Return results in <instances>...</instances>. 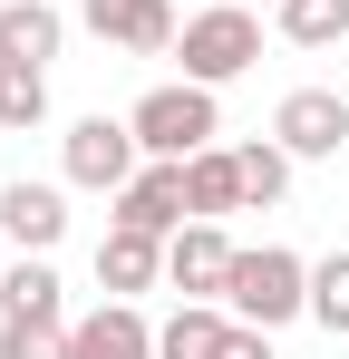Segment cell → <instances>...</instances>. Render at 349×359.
I'll return each instance as SVG.
<instances>
[{
	"label": "cell",
	"mask_w": 349,
	"mask_h": 359,
	"mask_svg": "<svg viewBox=\"0 0 349 359\" xmlns=\"http://www.w3.org/2000/svg\"><path fill=\"white\" fill-rule=\"evenodd\" d=\"M126 126H136V146H146V156L184 165V156H204V146L224 136V107H214V88H204V78H174V88H146Z\"/></svg>",
	"instance_id": "1"
},
{
	"label": "cell",
	"mask_w": 349,
	"mask_h": 359,
	"mask_svg": "<svg viewBox=\"0 0 349 359\" xmlns=\"http://www.w3.org/2000/svg\"><path fill=\"white\" fill-rule=\"evenodd\" d=\"M224 311H233V320H252V330H282V320H301V311H310V262H301V252H282V243L233 252Z\"/></svg>",
	"instance_id": "2"
},
{
	"label": "cell",
	"mask_w": 349,
	"mask_h": 359,
	"mask_svg": "<svg viewBox=\"0 0 349 359\" xmlns=\"http://www.w3.org/2000/svg\"><path fill=\"white\" fill-rule=\"evenodd\" d=\"M174 49H184V78L233 88L242 68L262 59V20H252V0H214V10H194V20L174 29Z\"/></svg>",
	"instance_id": "3"
},
{
	"label": "cell",
	"mask_w": 349,
	"mask_h": 359,
	"mask_svg": "<svg viewBox=\"0 0 349 359\" xmlns=\"http://www.w3.org/2000/svg\"><path fill=\"white\" fill-rule=\"evenodd\" d=\"M136 165H146V146H136V126H126V117H78L68 136H58V175L88 184V194H116Z\"/></svg>",
	"instance_id": "4"
},
{
	"label": "cell",
	"mask_w": 349,
	"mask_h": 359,
	"mask_svg": "<svg viewBox=\"0 0 349 359\" xmlns=\"http://www.w3.org/2000/svg\"><path fill=\"white\" fill-rule=\"evenodd\" d=\"M116 224H136V233L174 243L184 224H194V204H184V165H165V156H146L136 175L116 184Z\"/></svg>",
	"instance_id": "5"
},
{
	"label": "cell",
	"mask_w": 349,
	"mask_h": 359,
	"mask_svg": "<svg viewBox=\"0 0 349 359\" xmlns=\"http://www.w3.org/2000/svg\"><path fill=\"white\" fill-rule=\"evenodd\" d=\"M272 136H282L301 165H320V156L349 146V97H340V88H291L282 107H272Z\"/></svg>",
	"instance_id": "6"
},
{
	"label": "cell",
	"mask_w": 349,
	"mask_h": 359,
	"mask_svg": "<svg viewBox=\"0 0 349 359\" xmlns=\"http://www.w3.org/2000/svg\"><path fill=\"white\" fill-rule=\"evenodd\" d=\"M233 252H242V243H233L224 224H204V214H194V224L165 243V282H174L184 301H224V282H233Z\"/></svg>",
	"instance_id": "7"
},
{
	"label": "cell",
	"mask_w": 349,
	"mask_h": 359,
	"mask_svg": "<svg viewBox=\"0 0 349 359\" xmlns=\"http://www.w3.org/2000/svg\"><path fill=\"white\" fill-rule=\"evenodd\" d=\"M68 359H156V320L136 301H97L88 320H68Z\"/></svg>",
	"instance_id": "8"
},
{
	"label": "cell",
	"mask_w": 349,
	"mask_h": 359,
	"mask_svg": "<svg viewBox=\"0 0 349 359\" xmlns=\"http://www.w3.org/2000/svg\"><path fill=\"white\" fill-rule=\"evenodd\" d=\"M156 282H165V243L136 233V224H107V233H97V292L136 301V292H156Z\"/></svg>",
	"instance_id": "9"
},
{
	"label": "cell",
	"mask_w": 349,
	"mask_h": 359,
	"mask_svg": "<svg viewBox=\"0 0 349 359\" xmlns=\"http://www.w3.org/2000/svg\"><path fill=\"white\" fill-rule=\"evenodd\" d=\"M78 20H88L107 49H136V59L174 49V10L165 0H78Z\"/></svg>",
	"instance_id": "10"
},
{
	"label": "cell",
	"mask_w": 349,
	"mask_h": 359,
	"mask_svg": "<svg viewBox=\"0 0 349 359\" xmlns=\"http://www.w3.org/2000/svg\"><path fill=\"white\" fill-rule=\"evenodd\" d=\"M0 233L20 243V252H58V233H68V194L10 175V184H0Z\"/></svg>",
	"instance_id": "11"
},
{
	"label": "cell",
	"mask_w": 349,
	"mask_h": 359,
	"mask_svg": "<svg viewBox=\"0 0 349 359\" xmlns=\"http://www.w3.org/2000/svg\"><path fill=\"white\" fill-rule=\"evenodd\" d=\"M58 39H68V20L49 0H0V68H49Z\"/></svg>",
	"instance_id": "12"
},
{
	"label": "cell",
	"mask_w": 349,
	"mask_h": 359,
	"mask_svg": "<svg viewBox=\"0 0 349 359\" xmlns=\"http://www.w3.org/2000/svg\"><path fill=\"white\" fill-rule=\"evenodd\" d=\"M0 320H49V330H68V301H58L49 252H20V262L0 272Z\"/></svg>",
	"instance_id": "13"
},
{
	"label": "cell",
	"mask_w": 349,
	"mask_h": 359,
	"mask_svg": "<svg viewBox=\"0 0 349 359\" xmlns=\"http://www.w3.org/2000/svg\"><path fill=\"white\" fill-rule=\"evenodd\" d=\"M224 340H233L224 301H184L174 320H156V359H224Z\"/></svg>",
	"instance_id": "14"
},
{
	"label": "cell",
	"mask_w": 349,
	"mask_h": 359,
	"mask_svg": "<svg viewBox=\"0 0 349 359\" xmlns=\"http://www.w3.org/2000/svg\"><path fill=\"white\" fill-rule=\"evenodd\" d=\"M184 204H194L204 224L242 214V165H233V146H204V156H184Z\"/></svg>",
	"instance_id": "15"
},
{
	"label": "cell",
	"mask_w": 349,
	"mask_h": 359,
	"mask_svg": "<svg viewBox=\"0 0 349 359\" xmlns=\"http://www.w3.org/2000/svg\"><path fill=\"white\" fill-rule=\"evenodd\" d=\"M233 165H242V204H282L301 156H291L282 136H252V146H233Z\"/></svg>",
	"instance_id": "16"
},
{
	"label": "cell",
	"mask_w": 349,
	"mask_h": 359,
	"mask_svg": "<svg viewBox=\"0 0 349 359\" xmlns=\"http://www.w3.org/2000/svg\"><path fill=\"white\" fill-rule=\"evenodd\" d=\"M282 39L291 49H340L349 39V0H282Z\"/></svg>",
	"instance_id": "17"
},
{
	"label": "cell",
	"mask_w": 349,
	"mask_h": 359,
	"mask_svg": "<svg viewBox=\"0 0 349 359\" xmlns=\"http://www.w3.org/2000/svg\"><path fill=\"white\" fill-rule=\"evenodd\" d=\"M39 117H49V68H0V126L29 136Z\"/></svg>",
	"instance_id": "18"
},
{
	"label": "cell",
	"mask_w": 349,
	"mask_h": 359,
	"mask_svg": "<svg viewBox=\"0 0 349 359\" xmlns=\"http://www.w3.org/2000/svg\"><path fill=\"white\" fill-rule=\"evenodd\" d=\"M310 320H320L330 340H349V252L310 262Z\"/></svg>",
	"instance_id": "19"
},
{
	"label": "cell",
	"mask_w": 349,
	"mask_h": 359,
	"mask_svg": "<svg viewBox=\"0 0 349 359\" xmlns=\"http://www.w3.org/2000/svg\"><path fill=\"white\" fill-rule=\"evenodd\" d=\"M0 359H68V330H49V320H0Z\"/></svg>",
	"instance_id": "20"
},
{
	"label": "cell",
	"mask_w": 349,
	"mask_h": 359,
	"mask_svg": "<svg viewBox=\"0 0 349 359\" xmlns=\"http://www.w3.org/2000/svg\"><path fill=\"white\" fill-rule=\"evenodd\" d=\"M224 359H272V330H252V320H233V340H224Z\"/></svg>",
	"instance_id": "21"
},
{
	"label": "cell",
	"mask_w": 349,
	"mask_h": 359,
	"mask_svg": "<svg viewBox=\"0 0 349 359\" xmlns=\"http://www.w3.org/2000/svg\"><path fill=\"white\" fill-rule=\"evenodd\" d=\"M272 10H282V0H272Z\"/></svg>",
	"instance_id": "22"
}]
</instances>
